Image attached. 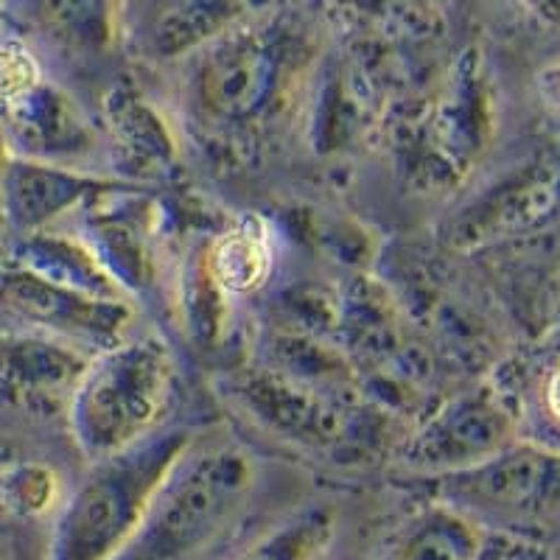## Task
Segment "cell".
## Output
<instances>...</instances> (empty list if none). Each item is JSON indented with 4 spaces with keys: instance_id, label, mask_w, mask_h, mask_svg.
<instances>
[{
    "instance_id": "obj_3",
    "label": "cell",
    "mask_w": 560,
    "mask_h": 560,
    "mask_svg": "<svg viewBox=\"0 0 560 560\" xmlns=\"http://www.w3.org/2000/svg\"><path fill=\"white\" fill-rule=\"evenodd\" d=\"M287 57L269 28H247L213 48L199 73V96L222 121H247L261 113L283 84Z\"/></svg>"
},
{
    "instance_id": "obj_1",
    "label": "cell",
    "mask_w": 560,
    "mask_h": 560,
    "mask_svg": "<svg viewBox=\"0 0 560 560\" xmlns=\"http://www.w3.org/2000/svg\"><path fill=\"white\" fill-rule=\"evenodd\" d=\"M172 395V357L158 339L115 345L84 368L73 429L90 459L115 457L149 438Z\"/></svg>"
},
{
    "instance_id": "obj_6",
    "label": "cell",
    "mask_w": 560,
    "mask_h": 560,
    "mask_svg": "<svg viewBox=\"0 0 560 560\" xmlns=\"http://www.w3.org/2000/svg\"><path fill=\"white\" fill-rule=\"evenodd\" d=\"M39 65L20 45H0V104L18 107L37 93Z\"/></svg>"
},
{
    "instance_id": "obj_8",
    "label": "cell",
    "mask_w": 560,
    "mask_h": 560,
    "mask_svg": "<svg viewBox=\"0 0 560 560\" xmlns=\"http://www.w3.org/2000/svg\"><path fill=\"white\" fill-rule=\"evenodd\" d=\"M544 407H547L549 418L560 427V362L549 370L547 382H544Z\"/></svg>"
},
{
    "instance_id": "obj_4",
    "label": "cell",
    "mask_w": 560,
    "mask_h": 560,
    "mask_svg": "<svg viewBox=\"0 0 560 560\" xmlns=\"http://www.w3.org/2000/svg\"><path fill=\"white\" fill-rule=\"evenodd\" d=\"M210 278L224 294H249L272 272V247L261 224H238L217 238L210 249Z\"/></svg>"
},
{
    "instance_id": "obj_5",
    "label": "cell",
    "mask_w": 560,
    "mask_h": 560,
    "mask_svg": "<svg viewBox=\"0 0 560 560\" xmlns=\"http://www.w3.org/2000/svg\"><path fill=\"white\" fill-rule=\"evenodd\" d=\"M57 499V477L43 465H18L0 471V510L37 516Z\"/></svg>"
},
{
    "instance_id": "obj_2",
    "label": "cell",
    "mask_w": 560,
    "mask_h": 560,
    "mask_svg": "<svg viewBox=\"0 0 560 560\" xmlns=\"http://www.w3.org/2000/svg\"><path fill=\"white\" fill-rule=\"evenodd\" d=\"M188 454L185 434L147 438L96 463L62 522L65 560H107L149 518L154 499Z\"/></svg>"
},
{
    "instance_id": "obj_7",
    "label": "cell",
    "mask_w": 560,
    "mask_h": 560,
    "mask_svg": "<svg viewBox=\"0 0 560 560\" xmlns=\"http://www.w3.org/2000/svg\"><path fill=\"white\" fill-rule=\"evenodd\" d=\"M538 90H541L544 102L549 107L560 109V59L555 65H549L541 77H538Z\"/></svg>"
}]
</instances>
